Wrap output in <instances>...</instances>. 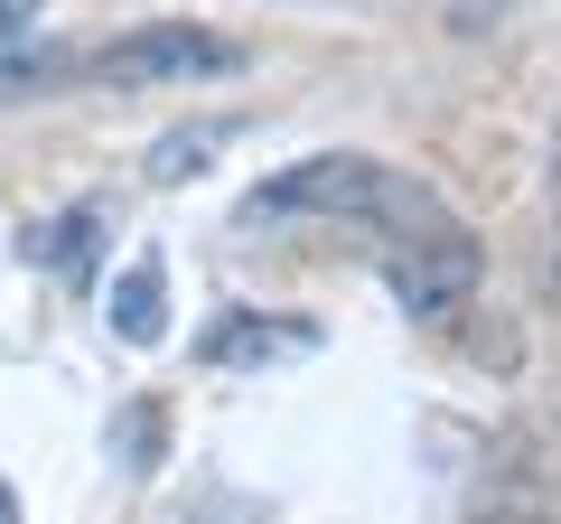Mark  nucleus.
Wrapping results in <instances>:
<instances>
[{"instance_id":"9b49d317","label":"nucleus","mask_w":561,"mask_h":524,"mask_svg":"<svg viewBox=\"0 0 561 524\" xmlns=\"http://www.w3.org/2000/svg\"><path fill=\"white\" fill-rule=\"evenodd\" d=\"M0 524H20V487L10 478H0Z\"/></svg>"},{"instance_id":"423d86ee","label":"nucleus","mask_w":561,"mask_h":524,"mask_svg":"<svg viewBox=\"0 0 561 524\" xmlns=\"http://www.w3.org/2000/svg\"><path fill=\"white\" fill-rule=\"evenodd\" d=\"M103 319H113L122 346H160V338H169V262H160V243H140V253L122 262Z\"/></svg>"},{"instance_id":"39448f33","label":"nucleus","mask_w":561,"mask_h":524,"mask_svg":"<svg viewBox=\"0 0 561 524\" xmlns=\"http://www.w3.org/2000/svg\"><path fill=\"white\" fill-rule=\"evenodd\" d=\"M309 346H319V328H309V319H262V309H225V319L197 338V356L216 365V375H243V365H280V356H309Z\"/></svg>"},{"instance_id":"1a4fd4ad","label":"nucleus","mask_w":561,"mask_h":524,"mask_svg":"<svg viewBox=\"0 0 561 524\" xmlns=\"http://www.w3.org/2000/svg\"><path fill=\"white\" fill-rule=\"evenodd\" d=\"M225 132H234V122H197V132H169V141L150 150V179H160V187H179V179H197V169L216 160V141H225Z\"/></svg>"},{"instance_id":"0eeeda50","label":"nucleus","mask_w":561,"mask_h":524,"mask_svg":"<svg viewBox=\"0 0 561 524\" xmlns=\"http://www.w3.org/2000/svg\"><path fill=\"white\" fill-rule=\"evenodd\" d=\"M94 243H103V206H76V216L47 225V235H20V253L47 262V272H66V282H84V272H94Z\"/></svg>"},{"instance_id":"7ed1b4c3","label":"nucleus","mask_w":561,"mask_h":524,"mask_svg":"<svg viewBox=\"0 0 561 524\" xmlns=\"http://www.w3.org/2000/svg\"><path fill=\"white\" fill-rule=\"evenodd\" d=\"M383 282H393V300L412 309V319H440V309H459L468 291H478V235L449 216L412 225V235L393 243V262H383Z\"/></svg>"},{"instance_id":"6e6552de","label":"nucleus","mask_w":561,"mask_h":524,"mask_svg":"<svg viewBox=\"0 0 561 524\" xmlns=\"http://www.w3.org/2000/svg\"><path fill=\"white\" fill-rule=\"evenodd\" d=\"M113 449H122V468H131V478H150V468H160V449H169V412H160V403H122Z\"/></svg>"},{"instance_id":"f257e3e1","label":"nucleus","mask_w":561,"mask_h":524,"mask_svg":"<svg viewBox=\"0 0 561 524\" xmlns=\"http://www.w3.org/2000/svg\"><path fill=\"white\" fill-rule=\"evenodd\" d=\"M280 216H328V225H393V235H412V225L440 216V197L421 179H393V169L356 160V150H319V160H290L280 179H262L253 197H243V225H280Z\"/></svg>"},{"instance_id":"9d476101","label":"nucleus","mask_w":561,"mask_h":524,"mask_svg":"<svg viewBox=\"0 0 561 524\" xmlns=\"http://www.w3.org/2000/svg\"><path fill=\"white\" fill-rule=\"evenodd\" d=\"M515 10H534V0H449V29H496V20H515Z\"/></svg>"},{"instance_id":"20e7f679","label":"nucleus","mask_w":561,"mask_h":524,"mask_svg":"<svg viewBox=\"0 0 561 524\" xmlns=\"http://www.w3.org/2000/svg\"><path fill=\"white\" fill-rule=\"evenodd\" d=\"M478 524H561V431H515L486 459Z\"/></svg>"},{"instance_id":"f03ea898","label":"nucleus","mask_w":561,"mask_h":524,"mask_svg":"<svg viewBox=\"0 0 561 524\" xmlns=\"http://www.w3.org/2000/svg\"><path fill=\"white\" fill-rule=\"evenodd\" d=\"M103 84H187V76H234L243 47L225 38V29H197V20H150V29H122V38H103L94 57Z\"/></svg>"}]
</instances>
